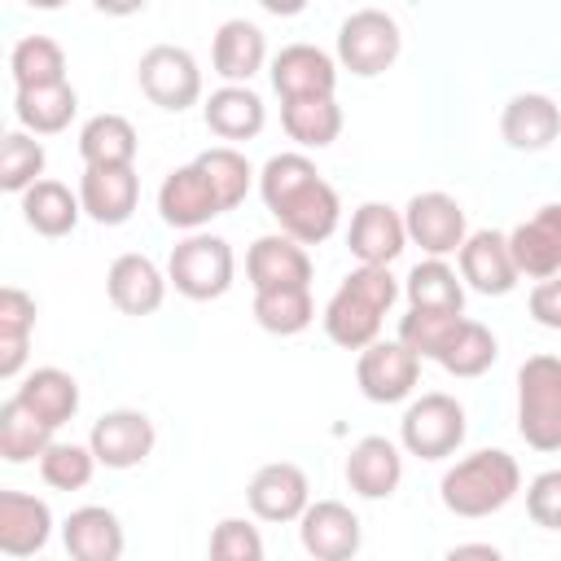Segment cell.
<instances>
[{
  "mask_svg": "<svg viewBox=\"0 0 561 561\" xmlns=\"http://www.w3.org/2000/svg\"><path fill=\"white\" fill-rule=\"evenodd\" d=\"M259 197L272 210V219L280 224V232L294 237L298 245H320L337 232V219H342L337 188L298 149L294 153H272L263 162Z\"/></svg>",
  "mask_w": 561,
  "mask_h": 561,
  "instance_id": "6da1fadb",
  "label": "cell"
},
{
  "mask_svg": "<svg viewBox=\"0 0 561 561\" xmlns=\"http://www.w3.org/2000/svg\"><path fill=\"white\" fill-rule=\"evenodd\" d=\"M403 285L394 280L390 267H355L342 276L333 298L324 302V333L342 351H368L381 342V320L399 302Z\"/></svg>",
  "mask_w": 561,
  "mask_h": 561,
  "instance_id": "7a4b0ae2",
  "label": "cell"
},
{
  "mask_svg": "<svg viewBox=\"0 0 561 561\" xmlns=\"http://www.w3.org/2000/svg\"><path fill=\"white\" fill-rule=\"evenodd\" d=\"M517 491H522V469L504 447H482L460 456L438 482V500L456 517H491Z\"/></svg>",
  "mask_w": 561,
  "mask_h": 561,
  "instance_id": "3957f363",
  "label": "cell"
},
{
  "mask_svg": "<svg viewBox=\"0 0 561 561\" xmlns=\"http://www.w3.org/2000/svg\"><path fill=\"white\" fill-rule=\"evenodd\" d=\"M517 434L535 451H561V355H530L517 368Z\"/></svg>",
  "mask_w": 561,
  "mask_h": 561,
  "instance_id": "277c9868",
  "label": "cell"
},
{
  "mask_svg": "<svg viewBox=\"0 0 561 561\" xmlns=\"http://www.w3.org/2000/svg\"><path fill=\"white\" fill-rule=\"evenodd\" d=\"M232 245L215 232H188L184 241H175L171 259H167V280L175 285V294L193 298V302H210L224 298L232 289Z\"/></svg>",
  "mask_w": 561,
  "mask_h": 561,
  "instance_id": "5b68a950",
  "label": "cell"
},
{
  "mask_svg": "<svg viewBox=\"0 0 561 561\" xmlns=\"http://www.w3.org/2000/svg\"><path fill=\"white\" fill-rule=\"evenodd\" d=\"M465 434H469L465 408H460V399H451L443 390H430V394L412 399L403 421H399V443L416 460H447V456H456Z\"/></svg>",
  "mask_w": 561,
  "mask_h": 561,
  "instance_id": "8992f818",
  "label": "cell"
},
{
  "mask_svg": "<svg viewBox=\"0 0 561 561\" xmlns=\"http://www.w3.org/2000/svg\"><path fill=\"white\" fill-rule=\"evenodd\" d=\"M403 53V35L399 22L386 9H355L351 18H342L337 26V61L355 75V79H373L381 70H390Z\"/></svg>",
  "mask_w": 561,
  "mask_h": 561,
  "instance_id": "52a82bcc",
  "label": "cell"
},
{
  "mask_svg": "<svg viewBox=\"0 0 561 561\" xmlns=\"http://www.w3.org/2000/svg\"><path fill=\"white\" fill-rule=\"evenodd\" d=\"M136 83H140V92L158 110H171V114H180V110H188V105L202 101V66L180 44H153V48H145L140 61H136Z\"/></svg>",
  "mask_w": 561,
  "mask_h": 561,
  "instance_id": "ba28073f",
  "label": "cell"
},
{
  "mask_svg": "<svg viewBox=\"0 0 561 561\" xmlns=\"http://www.w3.org/2000/svg\"><path fill=\"white\" fill-rule=\"evenodd\" d=\"M403 228H408V241L421 245L430 259L460 254V245L469 241L465 206H460L451 193H438V188L408 197V206H403Z\"/></svg>",
  "mask_w": 561,
  "mask_h": 561,
  "instance_id": "9c48e42d",
  "label": "cell"
},
{
  "mask_svg": "<svg viewBox=\"0 0 561 561\" xmlns=\"http://www.w3.org/2000/svg\"><path fill=\"white\" fill-rule=\"evenodd\" d=\"M421 381V359L394 337V342H373L355 359V386L368 403H403Z\"/></svg>",
  "mask_w": 561,
  "mask_h": 561,
  "instance_id": "30bf717a",
  "label": "cell"
},
{
  "mask_svg": "<svg viewBox=\"0 0 561 561\" xmlns=\"http://www.w3.org/2000/svg\"><path fill=\"white\" fill-rule=\"evenodd\" d=\"M153 438H158L153 421L140 408H114V412H101L92 421L88 447H92L96 465H105V469H136L149 460Z\"/></svg>",
  "mask_w": 561,
  "mask_h": 561,
  "instance_id": "8fae6325",
  "label": "cell"
},
{
  "mask_svg": "<svg viewBox=\"0 0 561 561\" xmlns=\"http://www.w3.org/2000/svg\"><path fill=\"white\" fill-rule=\"evenodd\" d=\"M245 504L259 522H298L311 508V482L294 460H272L254 469L245 486Z\"/></svg>",
  "mask_w": 561,
  "mask_h": 561,
  "instance_id": "7c38bea8",
  "label": "cell"
},
{
  "mask_svg": "<svg viewBox=\"0 0 561 561\" xmlns=\"http://www.w3.org/2000/svg\"><path fill=\"white\" fill-rule=\"evenodd\" d=\"M460 280L486 298H504L517 289L522 272L513 263V250H508V232H495V228H478L469 232V241L460 245Z\"/></svg>",
  "mask_w": 561,
  "mask_h": 561,
  "instance_id": "4fadbf2b",
  "label": "cell"
},
{
  "mask_svg": "<svg viewBox=\"0 0 561 561\" xmlns=\"http://www.w3.org/2000/svg\"><path fill=\"white\" fill-rule=\"evenodd\" d=\"M298 539L311 561H351L364 543V526L342 500H316L298 517Z\"/></svg>",
  "mask_w": 561,
  "mask_h": 561,
  "instance_id": "5bb4252c",
  "label": "cell"
},
{
  "mask_svg": "<svg viewBox=\"0 0 561 561\" xmlns=\"http://www.w3.org/2000/svg\"><path fill=\"white\" fill-rule=\"evenodd\" d=\"M158 215H162V224H171L180 232H197L215 215H224V202L215 197V188L202 175V167L188 162V167L167 171V180L158 184Z\"/></svg>",
  "mask_w": 561,
  "mask_h": 561,
  "instance_id": "9a60e30c",
  "label": "cell"
},
{
  "mask_svg": "<svg viewBox=\"0 0 561 561\" xmlns=\"http://www.w3.org/2000/svg\"><path fill=\"white\" fill-rule=\"evenodd\" d=\"M346 245L359 259V267H390L403 245H408V228H403V210L386 206V202H364L351 215L346 228Z\"/></svg>",
  "mask_w": 561,
  "mask_h": 561,
  "instance_id": "2e32d148",
  "label": "cell"
},
{
  "mask_svg": "<svg viewBox=\"0 0 561 561\" xmlns=\"http://www.w3.org/2000/svg\"><path fill=\"white\" fill-rule=\"evenodd\" d=\"M245 276H250L254 294L289 289V285H307L311 289V254L294 237L267 232V237H254V245L245 250Z\"/></svg>",
  "mask_w": 561,
  "mask_h": 561,
  "instance_id": "e0dca14e",
  "label": "cell"
},
{
  "mask_svg": "<svg viewBox=\"0 0 561 561\" xmlns=\"http://www.w3.org/2000/svg\"><path fill=\"white\" fill-rule=\"evenodd\" d=\"M508 250L522 276L530 280L561 276V202H548L530 219H522L508 232Z\"/></svg>",
  "mask_w": 561,
  "mask_h": 561,
  "instance_id": "ac0fdd59",
  "label": "cell"
},
{
  "mask_svg": "<svg viewBox=\"0 0 561 561\" xmlns=\"http://www.w3.org/2000/svg\"><path fill=\"white\" fill-rule=\"evenodd\" d=\"M272 88L280 92V101L333 96L337 92V61L316 44H285L272 57Z\"/></svg>",
  "mask_w": 561,
  "mask_h": 561,
  "instance_id": "d6986e66",
  "label": "cell"
},
{
  "mask_svg": "<svg viewBox=\"0 0 561 561\" xmlns=\"http://www.w3.org/2000/svg\"><path fill=\"white\" fill-rule=\"evenodd\" d=\"M79 202H83V215L105 224V228H118L131 219L136 202H140V175L136 167H83L79 175Z\"/></svg>",
  "mask_w": 561,
  "mask_h": 561,
  "instance_id": "ffe728a7",
  "label": "cell"
},
{
  "mask_svg": "<svg viewBox=\"0 0 561 561\" xmlns=\"http://www.w3.org/2000/svg\"><path fill=\"white\" fill-rule=\"evenodd\" d=\"M167 285L171 280L162 276V267L149 254H136V250L118 254L105 272V294L123 316H153L167 298Z\"/></svg>",
  "mask_w": 561,
  "mask_h": 561,
  "instance_id": "44dd1931",
  "label": "cell"
},
{
  "mask_svg": "<svg viewBox=\"0 0 561 561\" xmlns=\"http://www.w3.org/2000/svg\"><path fill=\"white\" fill-rule=\"evenodd\" d=\"M403 482V451L386 434H364L346 456V486L359 500H390Z\"/></svg>",
  "mask_w": 561,
  "mask_h": 561,
  "instance_id": "7402d4cb",
  "label": "cell"
},
{
  "mask_svg": "<svg viewBox=\"0 0 561 561\" xmlns=\"http://www.w3.org/2000/svg\"><path fill=\"white\" fill-rule=\"evenodd\" d=\"M500 136L517 153H539L561 136V105L548 92H517L500 114Z\"/></svg>",
  "mask_w": 561,
  "mask_h": 561,
  "instance_id": "603a6c76",
  "label": "cell"
},
{
  "mask_svg": "<svg viewBox=\"0 0 561 561\" xmlns=\"http://www.w3.org/2000/svg\"><path fill=\"white\" fill-rule=\"evenodd\" d=\"M53 539V508L26 491H0V552L22 561Z\"/></svg>",
  "mask_w": 561,
  "mask_h": 561,
  "instance_id": "cb8c5ba5",
  "label": "cell"
},
{
  "mask_svg": "<svg viewBox=\"0 0 561 561\" xmlns=\"http://www.w3.org/2000/svg\"><path fill=\"white\" fill-rule=\"evenodd\" d=\"M61 543L70 561H123L127 535L105 504H83L61 522Z\"/></svg>",
  "mask_w": 561,
  "mask_h": 561,
  "instance_id": "d4e9b609",
  "label": "cell"
},
{
  "mask_svg": "<svg viewBox=\"0 0 561 561\" xmlns=\"http://www.w3.org/2000/svg\"><path fill=\"white\" fill-rule=\"evenodd\" d=\"M267 61V39L254 22L245 18H228L219 31H215V44H210V66L224 83H241L250 88V79L263 70Z\"/></svg>",
  "mask_w": 561,
  "mask_h": 561,
  "instance_id": "484cf974",
  "label": "cell"
},
{
  "mask_svg": "<svg viewBox=\"0 0 561 561\" xmlns=\"http://www.w3.org/2000/svg\"><path fill=\"white\" fill-rule=\"evenodd\" d=\"M202 118L219 140H254L263 131V123H267V105H263V96L254 88L224 83V88H215L206 96Z\"/></svg>",
  "mask_w": 561,
  "mask_h": 561,
  "instance_id": "4316f807",
  "label": "cell"
},
{
  "mask_svg": "<svg viewBox=\"0 0 561 561\" xmlns=\"http://www.w3.org/2000/svg\"><path fill=\"white\" fill-rule=\"evenodd\" d=\"M408 311H443L465 316V280L447 259H421L403 280Z\"/></svg>",
  "mask_w": 561,
  "mask_h": 561,
  "instance_id": "83f0119b",
  "label": "cell"
},
{
  "mask_svg": "<svg viewBox=\"0 0 561 561\" xmlns=\"http://www.w3.org/2000/svg\"><path fill=\"white\" fill-rule=\"evenodd\" d=\"M13 394H18L39 421H48L53 430H61V425L79 412V381H75L66 368H53V364L31 368Z\"/></svg>",
  "mask_w": 561,
  "mask_h": 561,
  "instance_id": "f1b7e54d",
  "label": "cell"
},
{
  "mask_svg": "<svg viewBox=\"0 0 561 561\" xmlns=\"http://www.w3.org/2000/svg\"><path fill=\"white\" fill-rule=\"evenodd\" d=\"M79 110V92L66 83H48V88H18L13 92V114L22 123V131L31 136H57L70 127Z\"/></svg>",
  "mask_w": 561,
  "mask_h": 561,
  "instance_id": "f546056e",
  "label": "cell"
},
{
  "mask_svg": "<svg viewBox=\"0 0 561 561\" xmlns=\"http://www.w3.org/2000/svg\"><path fill=\"white\" fill-rule=\"evenodd\" d=\"M136 127L123 114H92L79 127V158L83 167H136Z\"/></svg>",
  "mask_w": 561,
  "mask_h": 561,
  "instance_id": "4dcf8cb0",
  "label": "cell"
},
{
  "mask_svg": "<svg viewBox=\"0 0 561 561\" xmlns=\"http://www.w3.org/2000/svg\"><path fill=\"white\" fill-rule=\"evenodd\" d=\"M79 215H83V202L61 180H39V184H31L22 193V219L39 237H66V232H75Z\"/></svg>",
  "mask_w": 561,
  "mask_h": 561,
  "instance_id": "1f68e13d",
  "label": "cell"
},
{
  "mask_svg": "<svg viewBox=\"0 0 561 561\" xmlns=\"http://www.w3.org/2000/svg\"><path fill=\"white\" fill-rule=\"evenodd\" d=\"M57 430L48 421H39L18 394H9L0 403V456L9 465H26V460H39L57 438Z\"/></svg>",
  "mask_w": 561,
  "mask_h": 561,
  "instance_id": "d6a6232c",
  "label": "cell"
},
{
  "mask_svg": "<svg viewBox=\"0 0 561 561\" xmlns=\"http://www.w3.org/2000/svg\"><path fill=\"white\" fill-rule=\"evenodd\" d=\"M280 127L302 149H324V145H333L342 136V105H337V96L280 101Z\"/></svg>",
  "mask_w": 561,
  "mask_h": 561,
  "instance_id": "836d02e7",
  "label": "cell"
},
{
  "mask_svg": "<svg viewBox=\"0 0 561 561\" xmlns=\"http://www.w3.org/2000/svg\"><path fill=\"white\" fill-rule=\"evenodd\" d=\"M31 329H35V298L18 285H4L0 289V377L4 381H13L22 373Z\"/></svg>",
  "mask_w": 561,
  "mask_h": 561,
  "instance_id": "e575fe53",
  "label": "cell"
},
{
  "mask_svg": "<svg viewBox=\"0 0 561 561\" xmlns=\"http://www.w3.org/2000/svg\"><path fill=\"white\" fill-rule=\"evenodd\" d=\"M9 75H13L18 88L66 83V53L53 35H22L9 53Z\"/></svg>",
  "mask_w": 561,
  "mask_h": 561,
  "instance_id": "d590c367",
  "label": "cell"
},
{
  "mask_svg": "<svg viewBox=\"0 0 561 561\" xmlns=\"http://www.w3.org/2000/svg\"><path fill=\"white\" fill-rule=\"evenodd\" d=\"M254 320L263 333L276 337H294L316 320V302L307 285H289V289H263L254 294Z\"/></svg>",
  "mask_w": 561,
  "mask_h": 561,
  "instance_id": "8d00e7d4",
  "label": "cell"
},
{
  "mask_svg": "<svg viewBox=\"0 0 561 561\" xmlns=\"http://www.w3.org/2000/svg\"><path fill=\"white\" fill-rule=\"evenodd\" d=\"M193 162H197L202 175L210 180V188H215V197L224 202V210H232V206L245 202V193H250V184H254V167L245 162L241 149L215 145V149H202Z\"/></svg>",
  "mask_w": 561,
  "mask_h": 561,
  "instance_id": "74e56055",
  "label": "cell"
},
{
  "mask_svg": "<svg viewBox=\"0 0 561 561\" xmlns=\"http://www.w3.org/2000/svg\"><path fill=\"white\" fill-rule=\"evenodd\" d=\"M495 355H500V342H495V333L482 324V320H460V329H456V337H451V346L443 351V368L451 373V377H482L491 364H495Z\"/></svg>",
  "mask_w": 561,
  "mask_h": 561,
  "instance_id": "f35d334b",
  "label": "cell"
},
{
  "mask_svg": "<svg viewBox=\"0 0 561 561\" xmlns=\"http://www.w3.org/2000/svg\"><path fill=\"white\" fill-rule=\"evenodd\" d=\"M44 162H48V153L31 131H9L0 140V188L22 197L31 184L44 180Z\"/></svg>",
  "mask_w": 561,
  "mask_h": 561,
  "instance_id": "ab89813d",
  "label": "cell"
},
{
  "mask_svg": "<svg viewBox=\"0 0 561 561\" xmlns=\"http://www.w3.org/2000/svg\"><path fill=\"white\" fill-rule=\"evenodd\" d=\"M465 316H443V311H408L399 320V342L416 355V359H443V351L451 346L456 329Z\"/></svg>",
  "mask_w": 561,
  "mask_h": 561,
  "instance_id": "60d3db41",
  "label": "cell"
},
{
  "mask_svg": "<svg viewBox=\"0 0 561 561\" xmlns=\"http://www.w3.org/2000/svg\"><path fill=\"white\" fill-rule=\"evenodd\" d=\"M96 473V456L88 443H53L44 456H39V478L53 486V491H83Z\"/></svg>",
  "mask_w": 561,
  "mask_h": 561,
  "instance_id": "b9f144b4",
  "label": "cell"
},
{
  "mask_svg": "<svg viewBox=\"0 0 561 561\" xmlns=\"http://www.w3.org/2000/svg\"><path fill=\"white\" fill-rule=\"evenodd\" d=\"M210 561H263V535L245 517H224L210 530Z\"/></svg>",
  "mask_w": 561,
  "mask_h": 561,
  "instance_id": "7bdbcfd3",
  "label": "cell"
},
{
  "mask_svg": "<svg viewBox=\"0 0 561 561\" xmlns=\"http://www.w3.org/2000/svg\"><path fill=\"white\" fill-rule=\"evenodd\" d=\"M526 513L543 530H561V469H543L526 486Z\"/></svg>",
  "mask_w": 561,
  "mask_h": 561,
  "instance_id": "ee69618b",
  "label": "cell"
},
{
  "mask_svg": "<svg viewBox=\"0 0 561 561\" xmlns=\"http://www.w3.org/2000/svg\"><path fill=\"white\" fill-rule=\"evenodd\" d=\"M526 307H530L535 324H543V329H557V333H561V276L535 280V289H530Z\"/></svg>",
  "mask_w": 561,
  "mask_h": 561,
  "instance_id": "f6af8a7d",
  "label": "cell"
},
{
  "mask_svg": "<svg viewBox=\"0 0 561 561\" xmlns=\"http://www.w3.org/2000/svg\"><path fill=\"white\" fill-rule=\"evenodd\" d=\"M443 561H504V552L495 543H482V539H469V543H456L447 548Z\"/></svg>",
  "mask_w": 561,
  "mask_h": 561,
  "instance_id": "bcb514c9",
  "label": "cell"
}]
</instances>
